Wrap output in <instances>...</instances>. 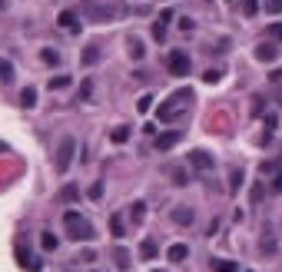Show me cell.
<instances>
[{"label": "cell", "mask_w": 282, "mask_h": 272, "mask_svg": "<svg viewBox=\"0 0 282 272\" xmlns=\"http://www.w3.org/2000/svg\"><path fill=\"white\" fill-rule=\"evenodd\" d=\"M193 103V90L189 87H183V90H176V93L169 96L166 103H160V110H156V116H160V123H173V120H179L186 113V106Z\"/></svg>", "instance_id": "cell-1"}, {"label": "cell", "mask_w": 282, "mask_h": 272, "mask_svg": "<svg viewBox=\"0 0 282 272\" xmlns=\"http://www.w3.org/2000/svg\"><path fill=\"white\" fill-rule=\"evenodd\" d=\"M63 229H66V236H70L73 242H90L93 236H97L93 226H90L80 213H63Z\"/></svg>", "instance_id": "cell-2"}, {"label": "cell", "mask_w": 282, "mask_h": 272, "mask_svg": "<svg viewBox=\"0 0 282 272\" xmlns=\"http://www.w3.org/2000/svg\"><path fill=\"white\" fill-rule=\"evenodd\" d=\"M80 10L90 17V20H97V24H106V20H113V17L123 14V7H116V4H97V0H87Z\"/></svg>", "instance_id": "cell-3"}, {"label": "cell", "mask_w": 282, "mask_h": 272, "mask_svg": "<svg viewBox=\"0 0 282 272\" xmlns=\"http://www.w3.org/2000/svg\"><path fill=\"white\" fill-rule=\"evenodd\" d=\"M73 156H77V140H73V136H63L60 146H56V153H53V169L56 173H66L70 163H73Z\"/></svg>", "instance_id": "cell-4"}, {"label": "cell", "mask_w": 282, "mask_h": 272, "mask_svg": "<svg viewBox=\"0 0 282 272\" xmlns=\"http://www.w3.org/2000/svg\"><path fill=\"white\" fill-rule=\"evenodd\" d=\"M166 66H169V73H173V77H189L193 60H189V53H186V50H169Z\"/></svg>", "instance_id": "cell-5"}, {"label": "cell", "mask_w": 282, "mask_h": 272, "mask_svg": "<svg viewBox=\"0 0 282 272\" xmlns=\"http://www.w3.org/2000/svg\"><path fill=\"white\" fill-rule=\"evenodd\" d=\"M186 160H189V166H193V169H199V173H209V169L216 166V160H213L206 150H193Z\"/></svg>", "instance_id": "cell-6"}, {"label": "cell", "mask_w": 282, "mask_h": 272, "mask_svg": "<svg viewBox=\"0 0 282 272\" xmlns=\"http://www.w3.org/2000/svg\"><path fill=\"white\" fill-rule=\"evenodd\" d=\"M183 129H169V133H160V136H156V150H160V153H166V150H173V146H176L179 143V140H183Z\"/></svg>", "instance_id": "cell-7"}, {"label": "cell", "mask_w": 282, "mask_h": 272, "mask_svg": "<svg viewBox=\"0 0 282 272\" xmlns=\"http://www.w3.org/2000/svg\"><path fill=\"white\" fill-rule=\"evenodd\" d=\"M256 60L259 63H275L279 60V47L275 43H256Z\"/></svg>", "instance_id": "cell-8"}, {"label": "cell", "mask_w": 282, "mask_h": 272, "mask_svg": "<svg viewBox=\"0 0 282 272\" xmlns=\"http://www.w3.org/2000/svg\"><path fill=\"white\" fill-rule=\"evenodd\" d=\"M169 20H173V10H163V14L156 17V24L150 27V30H153V37H156V40H163V37H166V30H169Z\"/></svg>", "instance_id": "cell-9"}, {"label": "cell", "mask_w": 282, "mask_h": 272, "mask_svg": "<svg viewBox=\"0 0 282 272\" xmlns=\"http://www.w3.org/2000/svg\"><path fill=\"white\" fill-rule=\"evenodd\" d=\"M163 173L173 179V186H186V183H189V173H186V166H163Z\"/></svg>", "instance_id": "cell-10"}, {"label": "cell", "mask_w": 282, "mask_h": 272, "mask_svg": "<svg viewBox=\"0 0 282 272\" xmlns=\"http://www.w3.org/2000/svg\"><path fill=\"white\" fill-rule=\"evenodd\" d=\"M169 216H173V223H179V226H189L196 219V213L189 206H173V213H169Z\"/></svg>", "instance_id": "cell-11"}, {"label": "cell", "mask_w": 282, "mask_h": 272, "mask_svg": "<svg viewBox=\"0 0 282 272\" xmlns=\"http://www.w3.org/2000/svg\"><path fill=\"white\" fill-rule=\"evenodd\" d=\"M100 56H103V53H100V47H87V50L80 53V63H83V66H97Z\"/></svg>", "instance_id": "cell-12"}, {"label": "cell", "mask_w": 282, "mask_h": 272, "mask_svg": "<svg viewBox=\"0 0 282 272\" xmlns=\"http://www.w3.org/2000/svg\"><path fill=\"white\" fill-rule=\"evenodd\" d=\"M113 259H116V269H129V265H133V256H129L123 246L113 249Z\"/></svg>", "instance_id": "cell-13"}, {"label": "cell", "mask_w": 282, "mask_h": 272, "mask_svg": "<svg viewBox=\"0 0 282 272\" xmlns=\"http://www.w3.org/2000/svg\"><path fill=\"white\" fill-rule=\"evenodd\" d=\"M166 256H169V262H183V259L189 256V249H186L183 242H176V246H169V252H166Z\"/></svg>", "instance_id": "cell-14"}, {"label": "cell", "mask_w": 282, "mask_h": 272, "mask_svg": "<svg viewBox=\"0 0 282 272\" xmlns=\"http://www.w3.org/2000/svg\"><path fill=\"white\" fill-rule=\"evenodd\" d=\"M126 47H129V56H133V60H143V40H139V37H129L126 40Z\"/></svg>", "instance_id": "cell-15"}, {"label": "cell", "mask_w": 282, "mask_h": 272, "mask_svg": "<svg viewBox=\"0 0 282 272\" xmlns=\"http://www.w3.org/2000/svg\"><path fill=\"white\" fill-rule=\"evenodd\" d=\"M129 219H133V226H139L146 219V202H133L129 206Z\"/></svg>", "instance_id": "cell-16"}, {"label": "cell", "mask_w": 282, "mask_h": 272, "mask_svg": "<svg viewBox=\"0 0 282 272\" xmlns=\"http://www.w3.org/2000/svg\"><path fill=\"white\" fill-rule=\"evenodd\" d=\"M56 24L66 27V30H77V14H73V10H63V14L56 17Z\"/></svg>", "instance_id": "cell-17"}, {"label": "cell", "mask_w": 282, "mask_h": 272, "mask_svg": "<svg viewBox=\"0 0 282 272\" xmlns=\"http://www.w3.org/2000/svg\"><path fill=\"white\" fill-rule=\"evenodd\" d=\"M20 106H27V110L37 106V90H33V87H27L24 93H20Z\"/></svg>", "instance_id": "cell-18"}, {"label": "cell", "mask_w": 282, "mask_h": 272, "mask_svg": "<svg viewBox=\"0 0 282 272\" xmlns=\"http://www.w3.org/2000/svg\"><path fill=\"white\" fill-rule=\"evenodd\" d=\"M110 140H113V143H116V146H123V143H126V140H129V126H116V129H113V133H110Z\"/></svg>", "instance_id": "cell-19"}, {"label": "cell", "mask_w": 282, "mask_h": 272, "mask_svg": "<svg viewBox=\"0 0 282 272\" xmlns=\"http://www.w3.org/2000/svg\"><path fill=\"white\" fill-rule=\"evenodd\" d=\"M77 196H80V189H77V186H63L56 199H60V202H73V199H77Z\"/></svg>", "instance_id": "cell-20"}, {"label": "cell", "mask_w": 282, "mask_h": 272, "mask_svg": "<svg viewBox=\"0 0 282 272\" xmlns=\"http://www.w3.org/2000/svg\"><path fill=\"white\" fill-rule=\"evenodd\" d=\"M139 256H143V259H153V256H156V242H153V239H143V242H139Z\"/></svg>", "instance_id": "cell-21"}, {"label": "cell", "mask_w": 282, "mask_h": 272, "mask_svg": "<svg viewBox=\"0 0 282 272\" xmlns=\"http://www.w3.org/2000/svg\"><path fill=\"white\" fill-rule=\"evenodd\" d=\"M0 80H4V83H14V63H10V60H4V63H0Z\"/></svg>", "instance_id": "cell-22"}, {"label": "cell", "mask_w": 282, "mask_h": 272, "mask_svg": "<svg viewBox=\"0 0 282 272\" xmlns=\"http://www.w3.org/2000/svg\"><path fill=\"white\" fill-rule=\"evenodd\" d=\"M279 169H282V163H272V160H269V163H262V166H259V173H262V179H266V176H275Z\"/></svg>", "instance_id": "cell-23"}, {"label": "cell", "mask_w": 282, "mask_h": 272, "mask_svg": "<svg viewBox=\"0 0 282 272\" xmlns=\"http://www.w3.org/2000/svg\"><path fill=\"white\" fill-rule=\"evenodd\" d=\"M40 60H43V63H50V66H56V63H60V53H56V50H43V53H40Z\"/></svg>", "instance_id": "cell-24"}, {"label": "cell", "mask_w": 282, "mask_h": 272, "mask_svg": "<svg viewBox=\"0 0 282 272\" xmlns=\"http://www.w3.org/2000/svg\"><path fill=\"white\" fill-rule=\"evenodd\" d=\"M90 93H93V83H90V80H83L80 93H77V103H87V100H90Z\"/></svg>", "instance_id": "cell-25"}, {"label": "cell", "mask_w": 282, "mask_h": 272, "mask_svg": "<svg viewBox=\"0 0 282 272\" xmlns=\"http://www.w3.org/2000/svg\"><path fill=\"white\" fill-rule=\"evenodd\" d=\"M40 246H43V252H53V249H56V236H53V232H43Z\"/></svg>", "instance_id": "cell-26"}, {"label": "cell", "mask_w": 282, "mask_h": 272, "mask_svg": "<svg viewBox=\"0 0 282 272\" xmlns=\"http://www.w3.org/2000/svg\"><path fill=\"white\" fill-rule=\"evenodd\" d=\"M242 14H246V17H256V14H259V0H242Z\"/></svg>", "instance_id": "cell-27"}, {"label": "cell", "mask_w": 282, "mask_h": 272, "mask_svg": "<svg viewBox=\"0 0 282 272\" xmlns=\"http://www.w3.org/2000/svg\"><path fill=\"white\" fill-rule=\"evenodd\" d=\"M110 232L113 236H123V216H110Z\"/></svg>", "instance_id": "cell-28"}, {"label": "cell", "mask_w": 282, "mask_h": 272, "mask_svg": "<svg viewBox=\"0 0 282 272\" xmlns=\"http://www.w3.org/2000/svg\"><path fill=\"white\" fill-rule=\"evenodd\" d=\"M70 87V77H53L50 80V90H66Z\"/></svg>", "instance_id": "cell-29"}, {"label": "cell", "mask_w": 282, "mask_h": 272, "mask_svg": "<svg viewBox=\"0 0 282 272\" xmlns=\"http://www.w3.org/2000/svg\"><path fill=\"white\" fill-rule=\"evenodd\" d=\"M150 106H153V96H139V100H136V110L139 113H150Z\"/></svg>", "instance_id": "cell-30"}, {"label": "cell", "mask_w": 282, "mask_h": 272, "mask_svg": "<svg viewBox=\"0 0 282 272\" xmlns=\"http://www.w3.org/2000/svg\"><path fill=\"white\" fill-rule=\"evenodd\" d=\"M229 179H233V186H229V189H239V186H242V169H233V173H229Z\"/></svg>", "instance_id": "cell-31"}, {"label": "cell", "mask_w": 282, "mask_h": 272, "mask_svg": "<svg viewBox=\"0 0 282 272\" xmlns=\"http://www.w3.org/2000/svg\"><path fill=\"white\" fill-rule=\"evenodd\" d=\"M266 14H282V0H266Z\"/></svg>", "instance_id": "cell-32"}, {"label": "cell", "mask_w": 282, "mask_h": 272, "mask_svg": "<svg viewBox=\"0 0 282 272\" xmlns=\"http://www.w3.org/2000/svg\"><path fill=\"white\" fill-rule=\"evenodd\" d=\"M269 37L282 43V24H269Z\"/></svg>", "instance_id": "cell-33"}, {"label": "cell", "mask_w": 282, "mask_h": 272, "mask_svg": "<svg viewBox=\"0 0 282 272\" xmlns=\"http://www.w3.org/2000/svg\"><path fill=\"white\" fill-rule=\"evenodd\" d=\"M269 189H272V192H282V169H279V173H275V176H272V183H269Z\"/></svg>", "instance_id": "cell-34"}, {"label": "cell", "mask_w": 282, "mask_h": 272, "mask_svg": "<svg viewBox=\"0 0 282 272\" xmlns=\"http://www.w3.org/2000/svg\"><path fill=\"white\" fill-rule=\"evenodd\" d=\"M219 77H223L219 70H206V73H202V80H206V83H219Z\"/></svg>", "instance_id": "cell-35"}, {"label": "cell", "mask_w": 282, "mask_h": 272, "mask_svg": "<svg viewBox=\"0 0 282 272\" xmlns=\"http://www.w3.org/2000/svg\"><path fill=\"white\" fill-rule=\"evenodd\" d=\"M103 196V183H93L90 186V199H100Z\"/></svg>", "instance_id": "cell-36"}, {"label": "cell", "mask_w": 282, "mask_h": 272, "mask_svg": "<svg viewBox=\"0 0 282 272\" xmlns=\"http://www.w3.org/2000/svg\"><path fill=\"white\" fill-rule=\"evenodd\" d=\"M40 269H43L40 259H30V262H27V272H40Z\"/></svg>", "instance_id": "cell-37"}, {"label": "cell", "mask_w": 282, "mask_h": 272, "mask_svg": "<svg viewBox=\"0 0 282 272\" xmlns=\"http://www.w3.org/2000/svg\"><path fill=\"white\" fill-rule=\"evenodd\" d=\"M193 27H196V24L189 20V17H179V30H193Z\"/></svg>", "instance_id": "cell-38"}, {"label": "cell", "mask_w": 282, "mask_h": 272, "mask_svg": "<svg viewBox=\"0 0 282 272\" xmlns=\"http://www.w3.org/2000/svg\"><path fill=\"white\" fill-rule=\"evenodd\" d=\"M216 272H236L233 262H216Z\"/></svg>", "instance_id": "cell-39"}, {"label": "cell", "mask_w": 282, "mask_h": 272, "mask_svg": "<svg viewBox=\"0 0 282 272\" xmlns=\"http://www.w3.org/2000/svg\"><path fill=\"white\" fill-rule=\"evenodd\" d=\"M153 272H160V269H153Z\"/></svg>", "instance_id": "cell-40"}, {"label": "cell", "mask_w": 282, "mask_h": 272, "mask_svg": "<svg viewBox=\"0 0 282 272\" xmlns=\"http://www.w3.org/2000/svg\"><path fill=\"white\" fill-rule=\"evenodd\" d=\"M93 272H97V269H93Z\"/></svg>", "instance_id": "cell-41"}, {"label": "cell", "mask_w": 282, "mask_h": 272, "mask_svg": "<svg viewBox=\"0 0 282 272\" xmlns=\"http://www.w3.org/2000/svg\"><path fill=\"white\" fill-rule=\"evenodd\" d=\"M246 272H249V269H246Z\"/></svg>", "instance_id": "cell-42"}]
</instances>
